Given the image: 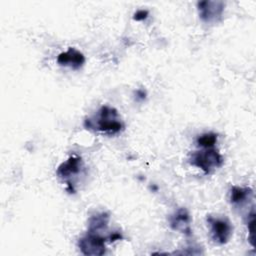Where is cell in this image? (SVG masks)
<instances>
[{
    "label": "cell",
    "instance_id": "6da1fadb",
    "mask_svg": "<svg viewBox=\"0 0 256 256\" xmlns=\"http://www.w3.org/2000/svg\"><path fill=\"white\" fill-rule=\"evenodd\" d=\"M84 127L106 135H115L123 131L124 123L118 111L111 106H102L94 117L84 120Z\"/></svg>",
    "mask_w": 256,
    "mask_h": 256
},
{
    "label": "cell",
    "instance_id": "7a4b0ae2",
    "mask_svg": "<svg viewBox=\"0 0 256 256\" xmlns=\"http://www.w3.org/2000/svg\"><path fill=\"white\" fill-rule=\"evenodd\" d=\"M223 161V156L214 147L202 148L191 153L189 156V163L201 169L205 174H210L215 169L221 167Z\"/></svg>",
    "mask_w": 256,
    "mask_h": 256
},
{
    "label": "cell",
    "instance_id": "3957f363",
    "mask_svg": "<svg viewBox=\"0 0 256 256\" xmlns=\"http://www.w3.org/2000/svg\"><path fill=\"white\" fill-rule=\"evenodd\" d=\"M107 238L99 234V232L87 231V233L78 240V247L82 254L88 256H100L106 252Z\"/></svg>",
    "mask_w": 256,
    "mask_h": 256
},
{
    "label": "cell",
    "instance_id": "277c9868",
    "mask_svg": "<svg viewBox=\"0 0 256 256\" xmlns=\"http://www.w3.org/2000/svg\"><path fill=\"white\" fill-rule=\"evenodd\" d=\"M207 222L210 226L212 240L220 245L226 244L232 236V225L227 218L208 216Z\"/></svg>",
    "mask_w": 256,
    "mask_h": 256
},
{
    "label": "cell",
    "instance_id": "5b68a950",
    "mask_svg": "<svg viewBox=\"0 0 256 256\" xmlns=\"http://www.w3.org/2000/svg\"><path fill=\"white\" fill-rule=\"evenodd\" d=\"M225 4L222 1H200L197 3L199 17L206 23L217 22L223 12Z\"/></svg>",
    "mask_w": 256,
    "mask_h": 256
},
{
    "label": "cell",
    "instance_id": "8992f818",
    "mask_svg": "<svg viewBox=\"0 0 256 256\" xmlns=\"http://www.w3.org/2000/svg\"><path fill=\"white\" fill-rule=\"evenodd\" d=\"M81 169H82V159L77 155H71L65 162L61 163L58 166L56 170V174L60 179L64 180L68 185L70 183V179L73 176L78 175Z\"/></svg>",
    "mask_w": 256,
    "mask_h": 256
},
{
    "label": "cell",
    "instance_id": "52a82bcc",
    "mask_svg": "<svg viewBox=\"0 0 256 256\" xmlns=\"http://www.w3.org/2000/svg\"><path fill=\"white\" fill-rule=\"evenodd\" d=\"M169 225L174 231H178L187 236L191 235V218L185 208L177 209L169 217Z\"/></svg>",
    "mask_w": 256,
    "mask_h": 256
},
{
    "label": "cell",
    "instance_id": "ba28073f",
    "mask_svg": "<svg viewBox=\"0 0 256 256\" xmlns=\"http://www.w3.org/2000/svg\"><path fill=\"white\" fill-rule=\"evenodd\" d=\"M57 63L61 66H68L72 69H79L85 63L84 55L75 48H69L57 56Z\"/></svg>",
    "mask_w": 256,
    "mask_h": 256
},
{
    "label": "cell",
    "instance_id": "9c48e42d",
    "mask_svg": "<svg viewBox=\"0 0 256 256\" xmlns=\"http://www.w3.org/2000/svg\"><path fill=\"white\" fill-rule=\"evenodd\" d=\"M253 195L250 187L232 186L230 189V202L234 205H241L249 200Z\"/></svg>",
    "mask_w": 256,
    "mask_h": 256
},
{
    "label": "cell",
    "instance_id": "30bf717a",
    "mask_svg": "<svg viewBox=\"0 0 256 256\" xmlns=\"http://www.w3.org/2000/svg\"><path fill=\"white\" fill-rule=\"evenodd\" d=\"M110 216L106 212H98L90 216L88 220V231L99 232L105 229L108 225Z\"/></svg>",
    "mask_w": 256,
    "mask_h": 256
},
{
    "label": "cell",
    "instance_id": "8fae6325",
    "mask_svg": "<svg viewBox=\"0 0 256 256\" xmlns=\"http://www.w3.org/2000/svg\"><path fill=\"white\" fill-rule=\"evenodd\" d=\"M218 135L214 132H206L198 136L196 143L201 148H212L217 143Z\"/></svg>",
    "mask_w": 256,
    "mask_h": 256
},
{
    "label": "cell",
    "instance_id": "7c38bea8",
    "mask_svg": "<svg viewBox=\"0 0 256 256\" xmlns=\"http://www.w3.org/2000/svg\"><path fill=\"white\" fill-rule=\"evenodd\" d=\"M255 210L254 208L248 214L247 217V228H248V240L250 244L255 247Z\"/></svg>",
    "mask_w": 256,
    "mask_h": 256
},
{
    "label": "cell",
    "instance_id": "4fadbf2b",
    "mask_svg": "<svg viewBox=\"0 0 256 256\" xmlns=\"http://www.w3.org/2000/svg\"><path fill=\"white\" fill-rule=\"evenodd\" d=\"M147 16H148V11L141 9V10L136 11V13L134 14V19L137 21H141V20H144L145 18H147Z\"/></svg>",
    "mask_w": 256,
    "mask_h": 256
},
{
    "label": "cell",
    "instance_id": "5bb4252c",
    "mask_svg": "<svg viewBox=\"0 0 256 256\" xmlns=\"http://www.w3.org/2000/svg\"><path fill=\"white\" fill-rule=\"evenodd\" d=\"M122 238H123V236H122L121 233H119V232H113V233H111V234L107 237V240H108L109 242H115V241H117V240H121Z\"/></svg>",
    "mask_w": 256,
    "mask_h": 256
}]
</instances>
